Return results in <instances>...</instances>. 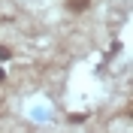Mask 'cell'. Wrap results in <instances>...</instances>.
Masks as SVG:
<instances>
[{"label":"cell","instance_id":"cell-1","mask_svg":"<svg viewBox=\"0 0 133 133\" xmlns=\"http://www.w3.org/2000/svg\"><path fill=\"white\" fill-rule=\"evenodd\" d=\"M66 9L73 12V15H82L91 9V0H66Z\"/></svg>","mask_w":133,"mask_h":133},{"label":"cell","instance_id":"cell-2","mask_svg":"<svg viewBox=\"0 0 133 133\" xmlns=\"http://www.w3.org/2000/svg\"><path fill=\"white\" fill-rule=\"evenodd\" d=\"M0 82H3V70H0Z\"/></svg>","mask_w":133,"mask_h":133}]
</instances>
